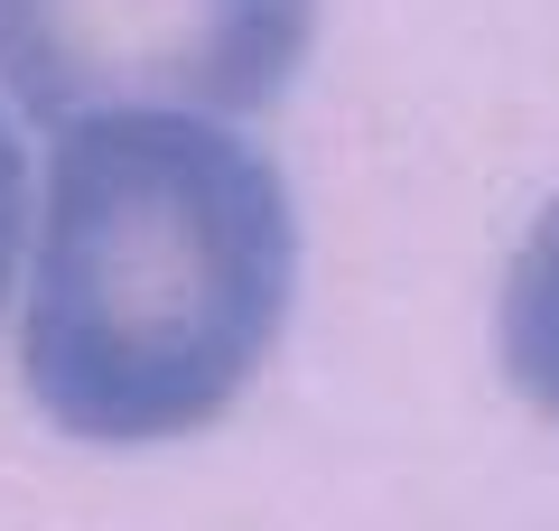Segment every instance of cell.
Listing matches in <instances>:
<instances>
[{
    "mask_svg": "<svg viewBox=\"0 0 559 531\" xmlns=\"http://www.w3.org/2000/svg\"><path fill=\"white\" fill-rule=\"evenodd\" d=\"M20 392L84 448L197 438L299 308V205L242 121L112 103L47 131L20 252Z\"/></svg>",
    "mask_w": 559,
    "mask_h": 531,
    "instance_id": "cell-1",
    "label": "cell"
},
{
    "mask_svg": "<svg viewBox=\"0 0 559 531\" xmlns=\"http://www.w3.org/2000/svg\"><path fill=\"white\" fill-rule=\"evenodd\" d=\"M318 47V0H0V103L57 131L112 103L261 121Z\"/></svg>",
    "mask_w": 559,
    "mask_h": 531,
    "instance_id": "cell-2",
    "label": "cell"
},
{
    "mask_svg": "<svg viewBox=\"0 0 559 531\" xmlns=\"http://www.w3.org/2000/svg\"><path fill=\"white\" fill-rule=\"evenodd\" d=\"M495 354H503V382H513L540 420H559V197L532 215V234L503 261Z\"/></svg>",
    "mask_w": 559,
    "mask_h": 531,
    "instance_id": "cell-3",
    "label": "cell"
},
{
    "mask_svg": "<svg viewBox=\"0 0 559 531\" xmlns=\"http://www.w3.org/2000/svg\"><path fill=\"white\" fill-rule=\"evenodd\" d=\"M28 121L0 103V308H10V290H20V252H28V177H38V158H28Z\"/></svg>",
    "mask_w": 559,
    "mask_h": 531,
    "instance_id": "cell-4",
    "label": "cell"
}]
</instances>
